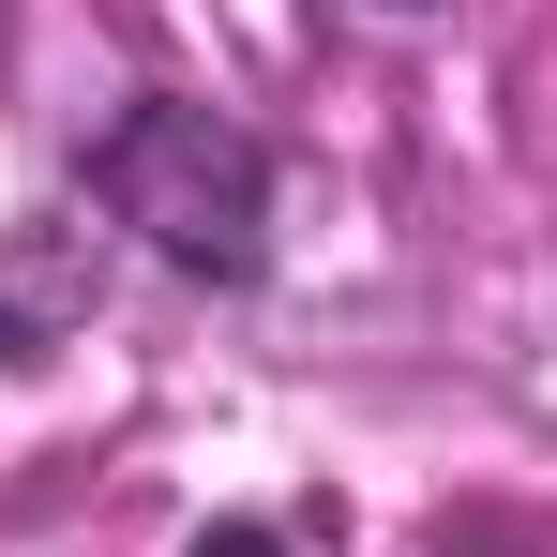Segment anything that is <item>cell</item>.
Listing matches in <instances>:
<instances>
[{
  "instance_id": "6da1fadb",
  "label": "cell",
  "mask_w": 557,
  "mask_h": 557,
  "mask_svg": "<svg viewBox=\"0 0 557 557\" xmlns=\"http://www.w3.org/2000/svg\"><path fill=\"white\" fill-rule=\"evenodd\" d=\"M76 196L106 211V242H136L196 301L272 286V136L196 91H121L76 151Z\"/></svg>"
},
{
  "instance_id": "7a4b0ae2",
  "label": "cell",
  "mask_w": 557,
  "mask_h": 557,
  "mask_svg": "<svg viewBox=\"0 0 557 557\" xmlns=\"http://www.w3.org/2000/svg\"><path fill=\"white\" fill-rule=\"evenodd\" d=\"M91 317H106V226L30 211L0 242V376H46L61 347H91Z\"/></svg>"
},
{
  "instance_id": "3957f363",
  "label": "cell",
  "mask_w": 557,
  "mask_h": 557,
  "mask_svg": "<svg viewBox=\"0 0 557 557\" xmlns=\"http://www.w3.org/2000/svg\"><path fill=\"white\" fill-rule=\"evenodd\" d=\"M182 557H286V528H257V512H226V528H196Z\"/></svg>"
},
{
  "instance_id": "277c9868",
  "label": "cell",
  "mask_w": 557,
  "mask_h": 557,
  "mask_svg": "<svg viewBox=\"0 0 557 557\" xmlns=\"http://www.w3.org/2000/svg\"><path fill=\"white\" fill-rule=\"evenodd\" d=\"M362 15L376 30H422V15H453V0H362Z\"/></svg>"
}]
</instances>
